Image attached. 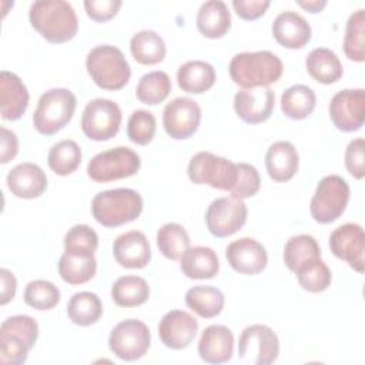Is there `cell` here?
<instances>
[{"label":"cell","mask_w":365,"mask_h":365,"mask_svg":"<svg viewBox=\"0 0 365 365\" xmlns=\"http://www.w3.org/2000/svg\"><path fill=\"white\" fill-rule=\"evenodd\" d=\"M29 20L33 29L47 41L66 43L77 34L78 19L68 1L37 0L31 3Z\"/></svg>","instance_id":"cell-1"},{"label":"cell","mask_w":365,"mask_h":365,"mask_svg":"<svg viewBox=\"0 0 365 365\" xmlns=\"http://www.w3.org/2000/svg\"><path fill=\"white\" fill-rule=\"evenodd\" d=\"M231 80L242 88L268 87L279 80L284 71L281 58L268 51H244L235 54L230 61Z\"/></svg>","instance_id":"cell-2"},{"label":"cell","mask_w":365,"mask_h":365,"mask_svg":"<svg viewBox=\"0 0 365 365\" xmlns=\"http://www.w3.org/2000/svg\"><path fill=\"white\" fill-rule=\"evenodd\" d=\"M143 197L131 188H114L101 191L91 201L94 220L107 228L128 224L140 217Z\"/></svg>","instance_id":"cell-3"},{"label":"cell","mask_w":365,"mask_h":365,"mask_svg":"<svg viewBox=\"0 0 365 365\" xmlns=\"http://www.w3.org/2000/svg\"><path fill=\"white\" fill-rule=\"evenodd\" d=\"M86 68L100 88L110 91L123 88L131 77V68L123 51L110 44L91 48L86 58Z\"/></svg>","instance_id":"cell-4"},{"label":"cell","mask_w":365,"mask_h":365,"mask_svg":"<svg viewBox=\"0 0 365 365\" xmlns=\"http://www.w3.org/2000/svg\"><path fill=\"white\" fill-rule=\"evenodd\" d=\"M38 336V324L29 315H13L0 325V362L21 365Z\"/></svg>","instance_id":"cell-5"},{"label":"cell","mask_w":365,"mask_h":365,"mask_svg":"<svg viewBox=\"0 0 365 365\" xmlns=\"http://www.w3.org/2000/svg\"><path fill=\"white\" fill-rule=\"evenodd\" d=\"M77 98L68 88L57 87L43 93L33 114V125L43 135H53L64 128L76 111Z\"/></svg>","instance_id":"cell-6"},{"label":"cell","mask_w":365,"mask_h":365,"mask_svg":"<svg viewBox=\"0 0 365 365\" xmlns=\"http://www.w3.org/2000/svg\"><path fill=\"white\" fill-rule=\"evenodd\" d=\"M349 194V185L341 175H325L319 180L309 204L312 218L319 224L334 222L344 214Z\"/></svg>","instance_id":"cell-7"},{"label":"cell","mask_w":365,"mask_h":365,"mask_svg":"<svg viewBox=\"0 0 365 365\" xmlns=\"http://www.w3.org/2000/svg\"><path fill=\"white\" fill-rule=\"evenodd\" d=\"M187 174L197 185L207 184L215 190L231 191L237 181V165L225 157L200 151L191 157Z\"/></svg>","instance_id":"cell-8"},{"label":"cell","mask_w":365,"mask_h":365,"mask_svg":"<svg viewBox=\"0 0 365 365\" xmlns=\"http://www.w3.org/2000/svg\"><path fill=\"white\" fill-rule=\"evenodd\" d=\"M141 160L128 147H115L96 154L87 165V175L96 182H110L138 173Z\"/></svg>","instance_id":"cell-9"},{"label":"cell","mask_w":365,"mask_h":365,"mask_svg":"<svg viewBox=\"0 0 365 365\" xmlns=\"http://www.w3.org/2000/svg\"><path fill=\"white\" fill-rule=\"evenodd\" d=\"M123 114L117 103L107 98H94L87 103L81 114V130L93 141L111 140L120 131Z\"/></svg>","instance_id":"cell-10"},{"label":"cell","mask_w":365,"mask_h":365,"mask_svg":"<svg viewBox=\"0 0 365 365\" xmlns=\"http://www.w3.org/2000/svg\"><path fill=\"white\" fill-rule=\"evenodd\" d=\"M279 355V341L277 334L264 324L247 327L238 341V356L245 364L269 365Z\"/></svg>","instance_id":"cell-11"},{"label":"cell","mask_w":365,"mask_h":365,"mask_svg":"<svg viewBox=\"0 0 365 365\" xmlns=\"http://www.w3.org/2000/svg\"><path fill=\"white\" fill-rule=\"evenodd\" d=\"M151 344L148 327L138 319H124L110 332L108 348L123 361H137L143 358Z\"/></svg>","instance_id":"cell-12"},{"label":"cell","mask_w":365,"mask_h":365,"mask_svg":"<svg viewBox=\"0 0 365 365\" xmlns=\"http://www.w3.org/2000/svg\"><path fill=\"white\" fill-rule=\"evenodd\" d=\"M248 208L245 202L232 195L215 198L207 208L205 224L217 238H225L240 231L247 222Z\"/></svg>","instance_id":"cell-13"},{"label":"cell","mask_w":365,"mask_h":365,"mask_svg":"<svg viewBox=\"0 0 365 365\" xmlns=\"http://www.w3.org/2000/svg\"><path fill=\"white\" fill-rule=\"evenodd\" d=\"M328 111L331 121L338 130L344 133L359 130L365 118V90L345 88L338 91L331 98Z\"/></svg>","instance_id":"cell-14"},{"label":"cell","mask_w":365,"mask_h":365,"mask_svg":"<svg viewBox=\"0 0 365 365\" xmlns=\"http://www.w3.org/2000/svg\"><path fill=\"white\" fill-rule=\"evenodd\" d=\"M331 252L345 261L352 269L362 274L365 269V234L355 222H346L335 228L329 235Z\"/></svg>","instance_id":"cell-15"},{"label":"cell","mask_w":365,"mask_h":365,"mask_svg":"<svg viewBox=\"0 0 365 365\" xmlns=\"http://www.w3.org/2000/svg\"><path fill=\"white\" fill-rule=\"evenodd\" d=\"M201 108L190 97H177L167 103L163 111L165 133L174 140L190 138L200 127Z\"/></svg>","instance_id":"cell-16"},{"label":"cell","mask_w":365,"mask_h":365,"mask_svg":"<svg viewBox=\"0 0 365 365\" xmlns=\"http://www.w3.org/2000/svg\"><path fill=\"white\" fill-rule=\"evenodd\" d=\"M275 106V94L269 87L242 88L234 96V110L247 124L267 121Z\"/></svg>","instance_id":"cell-17"},{"label":"cell","mask_w":365,"mask_h":365,"mask_svg":"<svg viewBox=\"0 0 365 365\" xmlns=\"http://www.w3.org/2000/svg\"><path fill=\"white\" fill-rule=\"evenodd\" d=\"M225 258L234 271L244 275H257L268 264V254L264 245L251 237H242L228 244Z\"/></svg>","instance_id":"cell-18"},{"label":"cell","mask_w":365,"mask_h":365,"mask_svg":"<svg viewBox=\"0 0 365 365\" xmlns=\"http://www.w3.org/2000/svg\"><path fill=\"white\" fill-rule=\"evenodd\" d=\"M198 331L197 319L187 311H168L158 324L161 342L171 349H184L191 345Z\"/></svg>","instance_id":"cell-19"},{"label":"cell","mask_w":365,"mask_h":365,"mask_svg":"<svg viewBox=\"0 0 365 365\" xmlns=\"http://www.w3.org/2000/svg\"><path fill=\"white\" fill-rule=\"evenodd\" d=\"M113 255L117 264L124 268H144L151 259L150 242L144 232L137 230L127 231L114 240Z\"/></svg>","instance_id":"cell-20"},{"label":"cell","mask_w":365,"mask_h":365,"mask_svg":"<svg viewBox=\"0 0 365 365\" xmlns=\"http://www.w3.org/2000/svg\"><path fill=\"white\" fill-rule=\"evenodd\" d=\"M272 36L278 44L287 48H302L311 40V26L298 13L287 10L279 13L271 26Z\"/></svg>","instance_id":"cell-21"},{"label":"cell","mask_w":365,"mask_h":365,"mask_svg":"<svg viewBox=\"0 0 365 365\" xmlns=\"http://www.w3.org/2000/svg\"><path fill=\"white\" fill-rule=\"evenodd\" d=\"M200 358L207 364H225L234 354V335L224 325L207 327L198 341Z\"/></svg>","instance_id":"cell-22"},{"label":"cell","mask_w":365,"mask_h":365,"mask_svg":"<svg viewBox=\"0 0 365 365\" xmlns=\"http://www.w3.org/2000/svg\"><path fill=\"white\" fill-rule=\"evenodd\" d=\"M6 182L13 195L19 198H37L47 188V177L44 171L34 163H21L13 167Z\"/></svg>","instance_id":"cell-23"},{"label":"cell","mask_w":365,"mask_h":365,"mask_svg":"<svg viewBox=\"0 0 365 365\" xmlns=\"http://www.w3.org/2000/svg\"><path fill=\"white\" fill-rule=\"evenodd\" d=\"M29 91L20 77L11 71L0 73V111L3 120H19L29 106Z\"/></svg>","instance_id":"cell-24"},{"label":"cell","mask_w":365,"mask_h":365,"mask_svg":"<svg viewBox=\"0 0 365 365\" xmlns=\"http://www.w3.org/2000/svg\"><path fill=\"white\" fill-rule=\"evenodd\" d=\"M299 155L289 141H275L265 154V168L269 178L275 182L289 181L298 171Z\"/></svg>","instance_id":"cell-25"},{"label":"cell","mask_w":365,"mask_h":365,"mask_svg":"<svg viewBox=\"0 0 365 365\" xmlns=\"http://www.w3.org/2000/svg\"><path fill=\"white\" fill-rule=\"evenodd\" d=\"M180 259L182 274L191 279H210L220 271L218 257L210 247H190Z\"/></svg>","instance_id":"cell-26"},{"label":"cell","mask_w":365,"mask_h":365,"mask_svg":"<svg viewBox=\"0 0 365 365\" xmlns=\"http://www.w3.org/2000/svg\"><path fill=\"white\" fill-rule=\"evenodd\" d=\"M195 23L204 37L220 38L231 27V14L224 1L210 0L200 6Z\"/></svg>","instance_id":"cell-27"},{"label":"cell","mask_w":365,"mask_h":365,"mask_svg":"<svg viewBox=\"0 0 365 365\" xmlns=\"http://www.w3.org/2000/svg\"><path fill=\"white\" fill-rule=\"evenodd\" d=\"M217 80L214 67L202 60H191L180 66L177 71L178 87L190 94L208 91Z\"/></svg>","instance_id":"cell-28"},{"label":"cell","mask_w":365,"mask_h":365,"mask_svg":"<svg viewBox=\"0 0 365 365\" xmlns=\"http://www.w3.org/2000/svg\"><path fill=\"white\" fill-rule=\"evenodd\" d=\"M308 74L321 84L336 83L344 73L339 57L327 47L311 50L305 58Z\"/></svg>","instance_id":"cell-29"},{"label":"cell","mask_w":365,"mask_h":365,"mask_svg":"<svg viewBox=\"0 0 365 365\" xmlns=\"http://www.w3.org/2000/svg\"><path fill=\"white\" fill-rule=\"evenodd\" d=\"M130 51L137 63L153 66L164 60L167 48L160 34L153 30H141L131 37Z\"/></svg>","instance_id":"cell-30"},{"label":"cell","mask_w":365,"mask_h":365,"mask_svg":"<svg viewBox=\"0 0 365 365\" xmlns=\"http://www.w3.org/2000/svg\"><path fill=\"white\" fill-rule=\"evenodd\" d=\"M317 104L314 90L305 84H294L281 96V110L291 120H304L312 114Z\"/></svg>","instance_id":"cell-31"},{"label":"cell","mask_w":365,"mask_h":365,"mask_svg":"<svg viewBox=\"0 0 365 365\" xmlns=\"http://www.w3.org/2000/svg\"><path fill=\"white\" fill-rule=\"evenodd\" d=\"M150 297L147 281L137 275L120 277L111 287L113 301L123 308L143 305Z\"/></svg>","instance_id":"cell-32"},{"label":"cell","mask_w":365,"mask_h":365,"mask_svg":"<svg viewBox=\"0 0 365 365\" xmlns=\"http://www.w3.org/2000/svg\"><path fill=\"white\" fill-rule=\"evenodd\" d=\"M318 258H321V248L312 235H294L285 242L284 262L292 272Z\"/></svg>","instance_id":"cell-33"},{"label":"cell","mask_w":365,"mask_h":365,"mask_svg":"<svg viewBox=\"0 0 365 365\" xmlns=\"http://www.w3.org/2000/svg\"><path fill=\"white\" fill-rule=\"evenodd\" d=\"M97 271L94 255H74L64 252L58 259V274L61 279L70 285H81L88 282Z\"/></svg>","instance_id":"cell-34"},{"label":"cell","mask_w":365,"mask_h":365,"mask_svg":"<svg viewBox=\"0 0 365 365\" xmlns=\"http://www.w3.org/2000/svg\"><path fill=\"white\" fill-rule=\"evenodd\" d=\"M224 295L215 287L198 285L185 292V304L201 318H214L224 308Z\"/></svg>","instance_id":"cell-35"},{"label":"cell","mask_w":365,"mask_h":365,"mask_svg":"<svg viewBox=\"0 0 365 365\" xmlns=\"http://www.w3.org/2000/svg\"><path fill=\"white\" fill-rule=\"evenodd\" d=\"M103 314V304L97 294L90 291L76 292L67 304V315L70 321L80 327L96 324Z\"/></svg>","instance_id":"cell-36"},{"label":"cell","mask_w":365,"mask_h":365,"mask_svg":"<svg viewBox=\"0 0 365 365\" xmlns=\"http://www.w3.org/2000/svg\"><path fill=\"white\" fill-rule=\"evenodd\" d=\"M47 163L50 170L57 175H68L74 173L81 163V148L74 140H61L50 148Z\"/></svg>","instance_id":"cell-37"},{"label":"cell","mask_w":365,"mask_h":365,"mask_svg":"<svg viewBox=\"0 0 365 365\" xmlns=\"http://www.w3.org/2000/svg\"><path fill=\"white\" fill-rule=\"evenodd\" d=\"M157 247L165 258L177 261L190 248V235L182 225L167 222L157 231Z\"/></svg>","instance_id":"cell-38"},{"label":"cell","mask_w":365,"mask_h":365,"mask_svg":"<svg viewBox=\"0 0 365 365\" xmlns=\"http://www.w3.org/2000/svg\"><path fill=\"white\" fill-rule=\"evenodd\" d=\"M171 91V80L167 73L155 70L144 74L137 87L135 96L137 98L148 106H157L163 103Z\"/></svg>","instance_id":"cell-39"},{"label":"cell","mask_w":365,"mask_h":365,"mask_svg":"<svg viewBox=\"0 0 365 365\" xmlns=\"http://www.w3.org/2000/svg\"><path fill=\"white\" fill-rule=\"evenodd\" d=\"M364 33H365V10L359 9L349 16L345 27V36H344V53L349 60L356 63H362L365 60Z\"/></svg>","instance_id":"cell-40"},{"label":"cell","mask_w":365,"mask_h":365,"mask_svg":"<svg viewBox=\"0 0 365 365\" xmlns=\"http://www.w3.org/2000/svg\"><path fill=\"white\" fill-rule=\"evenodd\" d=\"M295 275L301 288L312 294L325 291L332 281L331 269L321 258L305 264L298 271H295Z\"/></svg>","instance_id":"cell-41"},{"label":"cell","mask_w":365,"mask_h":365,"mask_svg":"<svg viewBox=\"0 0 365 365\" xmlns=\"http://www.w3.org/2000/svg\"><path fill=\"white\" fill-rule=\"evenodd\" d=\"M24 302L38 311H48L60 301L58 288L46 279L30 281L24 288Z\"/></svg>","instance_id":"cell-42"},{"label":"cell","mask_w":365,"mask_h":365,"mask_svg":"<svg viewBox=\"0 0 365 365\" xmlns=\"http://www.w3.org/2000/svg\"><path fill=\"white\" fill-rule=\"evenodd\" d=\"M98 247L97 232L86 225L77 224L71 227L64 237V252L74 255H94Z\"/></svg>","instance_id":"cell-43"},{"label":"cell","mask_w":365,"mask_h":365,"mask_svg":"<svg viewBox=\"0 0 365 365\" xmlns=\"http://www.w3.org/2000/svg\"><path fill=\"white\" fill-rule=\"evenodd\" d=\"M157 130V121L151 111L135 110L127 123V135L131 143L138 145H147L153 141Z\"/></svg>","instance_id":"cell-44"},{"label":"cell","mask_w":365,"mask_h":365,"mask_svg":"<svg viewBox=\"0 0 365 365\" xmlns=\"http://www.w3.org/2000/svg\"><path fill=\"white\" fill-rule=\"evenodd\" d=\"M237 165V181L231 188V195L240 200L254 197L259 187L261 178L258 170L248 163H235Z\"/></svg>","instance_id":"cell-45"},{"label":"cell","mask_w":365,"mask_h":365,"mask_svg":"<svg viewBox=\"0 0 365 365\" xmlns=\"http://www.w3.org/2000/svg\"><path fill=\"white\" fill-rule=\"evenodd\" d=\"M364 150H365V141L361 137L352 140L345 150V167L348 173L356 180H362L365 175Z\"/></svg>","instance_id":"cell-46"},{"label":"cell","mask_w":365,"mask_h":365,"mask_svg":"<svg viewBox=\"0 0 365 365\" xmlns=\"http://www.w3.org/2000/svg\"><path fill=\"white\" fill-rule=\"evenodd\" d=\"M123 6L121 0H86L84 9L87 16L98 23L111 20Z\"/></svg>","instance_id":"cell-47"},{"label":"cell","mask_w":365,"mask_h":365,"mask_svg":"<svg viewBox=\"0 0 365 365\" xmlns=\"http://www.w3.org/2000/svg\"><path fill=\"white\" fill-rule=\"evenodd\" d=\"M268 0H232V7L242 20H257L269 7Z\"/></svg>","instance_id":"cell-48"},{"label":"cell","mask_w":365,"mask_h":365,"mask_svg":"<svg viewBox=\"0 0 365 365\" xmlns=\"http://www.w3.org/2000/svg\"><path fill=\"white\" fill-rule=\"evenodd\" d=\"M1 133V154H0V163L1 164H7L10 163L19 151V140L14 131L1 127L0 128Z\"/></svg>","instance_id":"cell-49"},{"label":"cell","mask_w":365,"mask_h":365,"mask_svg":"<svg viewBox=\"0 0 365 365\" xmlns=\"http://www.w3.org/2000/svg\"><path fill=\"white\" fill-rule=\"evenodd\" d=\"M0 274H1V298H0V304L6 305L16 295L17 281H16L14 274L11 271H9L7 268H1Z\"/></svg>","instance_id":"cell-50"},{"label":"cell","mask_w":365,"mask_h":365,"mask_svg":"<svg viewBox=\"0 0 365 365\" xmlns=\"http://www.w3.org/2000/svg\"><path fill=\"white\" fill-rule=\"evenodd\" d=\"M297 3L298 6H301L309 13H319L327 6L325 0H308V1H297Z\"/></svg>","instance_id":"cell-51"}]
</instances>
